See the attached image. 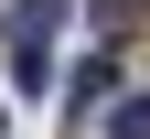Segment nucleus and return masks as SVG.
<instances>
[{
	"label": "nucleus",
	"instance_id": "obj_1",
	"mask_svg": "<svg viewBox=\"0 0 150 139\" xmlns=\"http://www.w3.org/2000/svg\"><path fill=\"white\" fill-rule=\"evenodd\" d=\"M54 22H75V0H22L11 11V75H22V96L54 86Z\"/></svg>",
	"mask_w": 150,
	"mask_h": 139
},
{
	"label": "nucleus",
	"instance_id": "obj_2",
	"mask_svg": "<svg viewBox=\"0 0 150 139\" xmlns=\"http://www.w3.org/2000/svg\"><path fill=\"white\" fill-rule=\"evenodd\" d=\"M86 11H97V32H139V11H150V0H86Z\"/></svg>",
	"mask_w": 150,
	"mask_h": 139
}]
</instances>
